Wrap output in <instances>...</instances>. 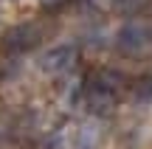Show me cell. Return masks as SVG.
Listing matches in <instances>:
<instances>
[{
  "label": "cell",
  "mask_w": 152,
  "mask_h": 149,
  "mask_svg": "<svg viewBox=\"0 0 152 149\" xmlns=\"http://www.w3.org/2000/svg\"><path fill=\"white\" fill-rule=\"evenodd\" d=\"M39 39H42V34H39L37 23H20V25H11V28L3 31V37H0V51H6V54H11V56H20V54H26V51H31L34 45H39Z\"/></svg>",
  "instance_id": "obj_1"
},
{
  "label": "cell",
  "mask_w": 152,
  "mask_h": 149,
  "mask_svg": "<svg viewBox=\"0 0 152 149\" xmlns=\"http://www.w3.org/2000/svg\"><path fill=\"white\" fill-rule=\"evenodd\" d=\"M73 62H76V48L73 45H54V48H48L45 56L39 59V68H42L45 73H51V76H59Z\"/></svg>",
  "instance_id": "obj_2"
},
{
  "label": "cell",
  "mask_w": 152,
  "mask_h": 149,
  "mask_svg": "<svg viewBox=\"0 0 152 149\" xmlns=\"http://www.w3.org/2000/svg\"><path fill=\"white\" fill-rule=\"evenodd\" d=\"M149 42H152V34H149V25H144V23H127L118 31V48L127 54H138Z\"/></svg>",
  "instance_id": "obj_3"
},
{
  "label": "cell",
  "mask_w": 152,
  "mask_h": 149,
  "mask_svg": "<svg viewBox=\"0 0 152 149\" xmlns=\"http://www.w3.org/2000/svg\"><path fill=\"white\" fill-rule=\"evenodd\" d=\"M85 101H87V110H90L93 116H107V113H113V107H115V93L90 84V90L85 93Z\"/></svg>",
  "instance_id": "obj_4"
},
{
  "label": "cell",
  "mask_w": 152,
  "mask_h": 149,
  "mask_svg": "<svg viewBox=\"0 0 152 149\" xmlns=\"http://www.w3.org/2000/svg\"><path fill=\"white\" fill-rule=\"evenodd\" d=\"M99 146V127L96 124H82L73 135V149H96Z\"/></svg>",
  "instance_id": "obj_5"
},
{
  "label": "cell",
  "mask_w": 152,
  "mask_h": 149,
  "mask_svg": "<svg viewBox=\"0 0 152 149\" xmlns=\"http://www.w3.org/2000/svg\"><path fill=\"white\" fill-rule=\"evenodd\" d=\"M14 138H17V118L3 110V113H0V146L11 144Z\"/></svg>",
  "instance_id": "obj_6"
},
{
  "label": "cell",
  "mask_w": 152,
  "mask_h": 149,
  "mask_svg": "<svg viewBox=\"0 0 152 149\" xmlns=\"http://www.w3.org/2000/svg\"><path fill=\"white\" fill-rule=\"evenodd\" d=\"M132 96H135L138 101H144V104H152V76L138 79L135 87H132Z\"/></svg>",
  "instance_id": "obj_7"
},
{
  "label": "cell",
  "mask_w": 152,
  "mask_h": 149,
  "mask_svg": "<svg viewBox=\"0 0 152 149\" xmlns=\"http://www.w3.org/2000/svg\"><path fill=\"white\" fill-rule=\"evenodd\" d=\"M113 3L118 6L121 11H138L144 3H147V0H113Z\"/></svg>",
  "instance_id": "obj_8"
},
{
  "label": "cell",
  "mask_w": 152,
  "mask_h": 149,
  "mask_svg": "<svg viewBox=\"0 0 152 149\" xmlns=\"http://www.w3.org/2000/svg\"><path fill=\"white\" fill-rule=\"evenodd\" d=\"M68 0H39V6L42 9H48V11H54V9H59V6H65Z\"/></svg>",
  "instance_id": "obj_9"
}]
</instances>
